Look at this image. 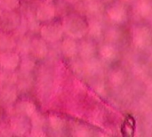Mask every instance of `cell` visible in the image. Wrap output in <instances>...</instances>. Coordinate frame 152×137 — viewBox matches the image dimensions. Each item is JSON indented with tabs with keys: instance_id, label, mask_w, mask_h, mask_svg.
<instances>
[{
	"instance_id": "cb8c5ba5",
	"label": "cell",
	"mask_w": 152,
	"mask_h": 137,
	"mask_svg": "<svg viewBox=\"0 0 152 137\" xmlns=\"http://www.w3.org/2000/svg\"><path fill=\"white\" fill-rule=\"evenodd\" d=\"M41 1H42V0H41Z\"/></svg>"
},
{
	"instance_id": "7402d4cb",
	"label": "cell",
	"mask_w": 152,
	"mask_h": 137,
	"mask_svg": "<svg viewBox=\"0 0 152 137\" xmlns=\"http://www.w3.org/2000/svg\"><path fill=\"white\" fill-rule=\"evenodd\" d=\"M65 2H67V3H69V4H72V3H75L77 0H64Z\"/></svg>"
},
{
	"instance_id": "44dd1931",
	"label": "cell",
	"mask_w": 152,
	"mask_h": 137,
	"mask_svg": "<svg viewBox=\"0 0 152 137\" xmlns=\"http://www.w3.org/2000/svg\"><path fill=\"white\" fill-rule=\"evenodd\" d=\"M0 136H12L11 127L9 123H2L0 124Z\"/></svg>"
},
{
	"instance_id": "8992f818",
	"label": "cell",
	"mask_w": 152,
	"mask_h": 137,
	"mask_svg": "<svg viewBox=\"0 0 152 137\" xmlns=\"http://www.w3.org/2000/svg\"><path fill=\"white\" fill-rule=\"evenodd\" d=\"M20 55L15 51H0V69L16 71L20 62Z\"/></svg>"
},
{
	"instance_id": "ac0fdd59",
	"label": "cell",
	"mask_w": 152,
	"mask_h": 137,
	"mask_svg": "<svg viewBox=\"0 0 152 137\" xmlns=\"http://www.w3.org/2000/svg\"><path fill=\"white\" fill-rule=\"evenodd\" d=\"M20 6V0H0V9L3 12L17 11Z\"/></svg>"
},
{
	"instance_id": "ffe728a7",
	"label": "cell",
	"mask_w": 152,
	"mask_h": 137,
	"mask_svg": "<svg viewBox=\"0 0 152 137\" xmlns=\"http://www.w3.org/2000/svg\"><path fill=\"white\" fill-rule=\"evenodd\" d=\"M28 136L33 137H44L46 136V133L45 132L44 128H40V127H31Z\"/></svg>"
},
{
	"instance_id": "3957f363",
	"label": "cell",
	"mask_w": 152,
	"mask_h": 137,
	"mask_svg": "<svg viewBox=\"0 0 152 137\" xmlns=\"http://www.w3.org/2000/svg\"><path fill=\"white\" fill-rule=\"evenodd\" d=\"M57 7L49 0H42L35 9V15L40 23H46L55 19L57 15Z\"/></svg>"
},
{
	"instance_id": "9c48e42d",
	"label": "cell",
	"mask_w": 152,
	"mask_h": 137,
	"mask_svg": "<svg viewBox=\"0 0 152 137\" xmlns=\"http://www.w3.org/2000/svg\"><path fill=\"white\" fill-rule=\"evenodd\" d=\"M13 111L15 114H20L28 117V119L37 111V105L30 100H22L18 103H14Z\"/></svg>"
},
{
	"instance_id": "7c38bea8",
	"label": "cell",
	"mask_w": 152,
	"mask_h": 137,
	"mask_svg": "<svg viewBox=\"0 0 152 137\" xmlns=\"http://www.w3.org/2000/svg\"><path fill=\"white\" fill-rule=\"evenodd\" d=\"M34 84V78L32 73H18V78L16 82V86L18 91L26 92L28 91Z\"/></svg>"
},
{
	"instance_id": "603a6c76",
	"label": "cell",
	"mask_w": 152,
	"mask_h": 137,
	"mask_svg": "<svg viewBox=\"0 0 152 137\" xmlns=\"http://www.w3.org/2000/svg\"><path fill=\"white\" fill-rule=\"evenodd\" d=\"M2 33V30H1V29H0V34Z\"/></svg>"
},
{
	"instance_id": "5b68a950",
	"label": "cell",
	"mask_w": 152,
	"mask_h": 137,
	"mask_svg": "<svg viewBox=\"0 0 152 137\" xmlns=\"http://www.w3.org/2000/svg\"><path fill=\"white\" fill-rule=\"evenodd\" d=\"M21 15L17 11L2 12L0 14V29L3 32L12 33L19 26Z\"/></svg>"
},
{
	"instance_id": "9a60e30c",
	"label": "cell",
	"mask_w": 152,
	"mask_h": 137,
	"mask_svg": "<svg viewBox=\"0 0 152 137\" xmlns=\"http://www.w3.org/2000/svg\"><path fill=\"white\" fill-rule=\"evenodd\" d=\"M135 132V119L132 115H127L121 126L122 136L126 137H132Z\"/></svg>"
},
{
	"instance_id": "4fadbf2b",
	"label": "cell",
	"mask_w": 152,
	"mask_h": 137,
	"mask_svg": "<svg viewBox=\"0 0 152 137\" xmlns=\"http://www.w3.org/2000/svg\"><path fill=\"white\" fill-rule=\"evenodd\" d=\"M31 38L32 37H30L28 34H26V35H23L21 37H17V43H16L15 51L20 56H24V55L29 54Z\"/></svg>"
},
{
	"instance_id": "d6986e66",
	"label": "cell",
	"mask_w": 152,
	"mask_h": 137,
	"mask_svg": "<svg viewBox=\"0 0 152 137\" xmlns=\"http://www.w3.org/2000/svg\"><path fill=\"white\" fill-rule=\"evenodd\" d=\"M30 120V124H31V127H40V128H44V127L46 124V119L45 117L39 112L38 111L32 115L29 118Z\"/></svg>"
},
{
	"instance_id": "e0dca14e",
	"label": "cell",
	"mask_w": 152,
	"mask_h": 137,
	"mask_svg": "<svg viewBox=\"0 0 152 137\" xmlns=\"http://www.w3.org/2000/svg\"><path fill=\"white\" fill-rule=\"evenodd\" d=\"M18 73L12 70H0V86L8 85H16Z\"/></svg>"
},
{
	"instance_id": "30bf717a",
	"label": "cell",
	"mask_w": 152,
	"mask_h": 137,
	"mask_svg": "<svg viewBox=\"0 0 152 137\" xmlns=\"http://www.w3.org/2000/svg\"><path fill=\"white\" fill-rule=\"evenodd\" d=\"M77 51V46L73 39V37H65L62 38L61 44L60 45V52L62 53L63 56L67 58H72L74 55H76Z\"/></svg>"
},
{
	"instance_id": "52a82bcc",
	"label": "cell",
	"mask_w": 152,
	"mask_h": 137,
	"mask_svg": "<svg viewBox=\"0 0 152 137\" xmlns=\"http://www.w3.org/2000/svg\"><path fill=\"white\" fill-rule=\"evenodd\" d=\"M49 49L50 48L48 43L44 40L40 36L34 37L31 38L29 54L37 61L45 60L49 55Z\"/></svg>"
},
{
	"instance_id": "277c9868",
	"label": "cell",
	"mask_w": 152,
	"mask_h": 137,
	"mask_svg": "<svg viewBox=\"0 0 152 137\" xmlns=\"http://www.w3.org/2000/svg\"><path fill=\"white\" fill-rule=\"evenodd\" d=\"M9 124L11 127L12 136H27L28 135L31 129V124L29 119L20 114L12 115V117L9 121Z\"/></svg>"
},
{
	"instance_id": "7a4b0ae2",
	"label": "cell",
	"mask_w": 152,
	"mask_h": 137,
	"mask_svg": "<svg viewBox=\"0 0 152 137\" xmlns=\"http://www.w3.org/2000/svg\"><path fill=\"white\" fill-rule=\"evenodd\" d=\"M83 23L82 20L77 15L74 14L65 16L61 22L64 33L73 38L79 37L84 33L85 25Z\"/></svg>"
},
{
	"instance_id": "5bb4252c",
	"label": "cell",
	"mask_w": 152,
	"mask_h": 137,
	"mask_svg": "<svg viewBox=\"0 0 152 137\" xmlns=\"http://www.w3.org/2000/svg\"><path fill=\"white\" fill-rule=\"evenodd\" d=\"M37 60L33 58L30 54L24 55L20 57V62L19 65V72L22 73H32L36 68Z\"/></svg>"
},
{
	"instance_id": "ba28073f",
	"label": "cell",
	"mask_w": 152,
	"mask_h": 137,
	"mask_svg": "<svg viewBox=\"0 0 152 137\" xmlns=\"http://www.w3.org/2000/svg\"><path fill=\"white\" fill-rule=\"evenodd\" d=\"M18 98V89L16 85L0 86V101L5 106H12Z\"/></svg>"
},
{
	"instance_id": "2e32d148",
	"label": "cell",
	"mask_w": 152,
	"mask_h": 137,
	"mask_svg": "<svg viewBox=\"0 0 152 137\" xmlns=\"http://www.w3.org/2000/svg\"><path fill=\"white\" fill-rule=\"evenodd\" d=\"M48 124L53 131L61 132L65 126V120L57 113H50L48 115Z\"/></svg>"
},
{
	"instance_id": "6da1fadb",
	"label": "cell",
	"mask_w": 152,
	"mask_h": 137,
	"mask_svg": "<svg viewBox=\"0 0 152 137\" xmlns=\"http://www.w3.org/2000/svg\"><path fill=\"white\" fill-rule=\"evenodd\" d=\"M64 30L62 24L58 21L43 23L39 29V36L49 44H56L62 40Z\"/></svg>"
},
{
	"instance_id": "8fae6325",
	"label": "cell",
	"mask_w": 152,
	"mask_h": 137,
	"mask_svg": "<svg viewBox=\"0 0 152 137\" xmlns=\"http://www.w3.org/2000/svg\"><path fill=\"white\" fill-rule=\"evenodd\" d=\"M17 38L13 33L3 32L0 34V51L15 50Z\"/></svg>"
}]
</instances>
